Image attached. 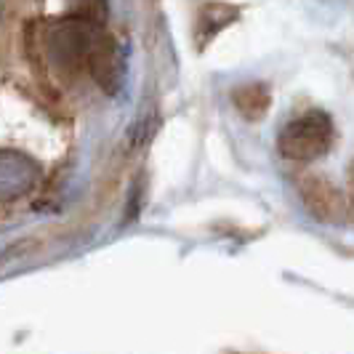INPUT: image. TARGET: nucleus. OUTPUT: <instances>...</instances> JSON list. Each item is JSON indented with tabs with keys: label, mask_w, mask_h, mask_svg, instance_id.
<instances>
[{
	"label": "nucleus",
	"mask_w": 354,
	"mask_h": 354,
	"mask_svg": "<svg viewBox=\"0 0 354 354\" xmlns=\"http://www.w3.org/2000/svg\"><path fill=\"white\" fill-rule=\"evenodd\" d=\"M232 104L245 120H261L269 106H272V93L264 83H243L232 91Z\"/></svg>",
	"instance_id": "20e7f679"
},
{
	"label": "nucleus",
	"mask_w": 354,
	"mask_h": 354,
	"mask_svg": "<svg viewBox=\"0 0 354 354\" xmlns=\"http://www.w3.org/2000/svg\"><path fill=\"white\" fill-rule=\"evenodd\" d=\"M91 72L99 88H104L106 93H118L123 83V59L112 35H102L96 40L91 51Z\"/></svg>",
	"instance_id": "f03ea898"
},
{
	"label": "nucleus",
	"mask_w": 354,
	"mask_h": 354,
	"mask_svg": "<svg viewBox=\"0 0 354 354\" xmlns=\"http://www.w3.org/2000/svg\"><path fill=\"white\" fill-rule=\"evenodd\" d=\"M349 178H352V187H354V162H352V174H349Z\"/></svg>",
	"instance_id": "423d86ee"
},
{
	"label": "nucleus",
	"mask_w": 354,
	"mask_h": 354,
	"mask_svg": "<svg viewBox=\"0 0 354 354\" xmlns=\"http://www.w3.org/2000/svg\"><path fill=\"white\" fill-rule=\"evenodd\" d=\"M301 195L309 205V211L315 213L322 221H338V216L344 211V200L325 178L312 176L301 184Z\"/></svg>",
	"instance_id": "7ed1b4c3"
},
{
	"label": "nucleus",
	"mask_w": 354,
	"mask_h": 354,
	"mask_svg": "<svg viewBox=\"0 0 354 354\" xmlns=\"http://www.w3.org/2000/svg\"><path fill=\"white\" fill-rule=\"evenodd\" d=\"M237 19V8L234 6H224V3H205L200 17H197V43H211L216 32H221L227 24Z\"/></svg>",
	"instance_id": "39448f33"
},
{
	"label": "nucleus",
	"mask_w": 354,
	"mask_h": 354,
	"mask_svg": "<svg viewBox=\"0 0 354 354\" xmlns=\"http://www.w3.org/2000/svg\"><path fill=\"white\" fill-rule=\"evenodd\" d=\"M333 120L330 115L312 109L304 112L301 118L290 120L277 136V149L285 160H296V162H312L322 158L330 144H333Z\"/></svg>",
	"instance_id": "f257e3e1"
}]
</instances>
